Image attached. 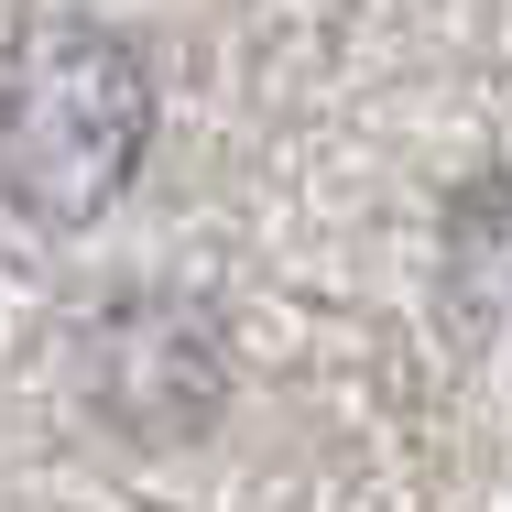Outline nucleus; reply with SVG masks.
I'll return each instance as SVG.
<instances>
[{
  "label": "nucleus",
  "instance_id": "nucleus-1",
  "mask_svg": "<svg viewBox=\"0 0 512 512\" xmlns=\"http://www.w3.org/2000/svg\"><path fill=\"white\" fill-rule=\"evenodd\" d=\"M142 142H153L142 55L77 11L22 22V44L0 55V197L44 229H77L131 186Z\"/></svg>",
  "mask_w": 512,
  "mask_h": 512
}]
</instances>
